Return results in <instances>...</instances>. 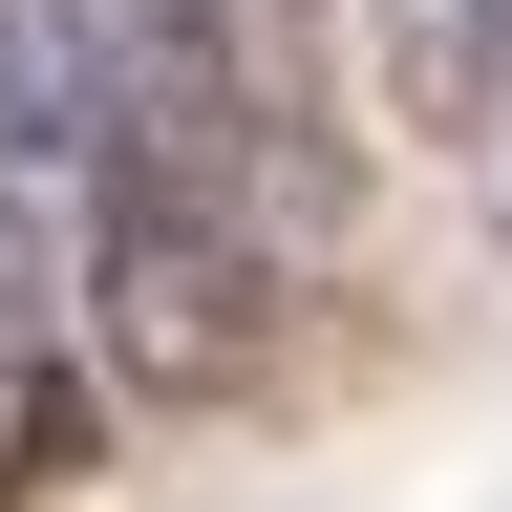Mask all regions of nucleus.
<instances>
[{
	"label": "nucleus",
	"mask_w": 512,
	"mask_h": 512,
	"mask_svg": "<svg viewBox=\"0 0 512 512\" xmlns=\"http://www.w3.org/2000/svg\"><path fill=\"white\" fill-rule=\"evenodd\" d=\"M86 470V342H0V512H43Z\"/></svg>",
	"instance_id": "2"
},
{
	"label": "nucleus",
	"mask_w": 512,
	"mask_h": 512,
	"mask_svg": "<svg viewBox=\"0 0 512 512\" xmlns=\"http://www.w3.org/2000/svg\"><path fill=\"white\" fill-rule=\"evenodd\" d=\"M491 22H512V0H491Z\"/></svg>",
	"instance_id": "4"
},
{
	"label": "nucleus",
	"mask_w": 512,
	"mask_h": 512,
	"mask_svg": "<svg viewBox=\"0 0 512 512\" xmlns=\"http://www.w3.org/2000/svg\"><path fill=\"white\" fill-rule=\"evenodd\" d=\"M64 299H86V363L128 406H235V384L278 363V235H256L214 171H150V150H86Z\"/></svg>",
	"instance_id": "1"
},
{
	"label": "nucleus",
	"mask_w": 512,
	"mask_h": 512,
	"mask_svg": "<svg viewBox=\"0 0 512 512\" xmlns=\"http://www.w3.org/2000/svg\"><path fill=\"white\" fill-rule=\"evenodd\" d=\"M427 64H448V128H470L491 235H512V22H491V0H448V22H427Z\"/></svg>",
	"instance_id": "3"
}]
</instances>
